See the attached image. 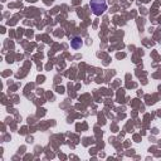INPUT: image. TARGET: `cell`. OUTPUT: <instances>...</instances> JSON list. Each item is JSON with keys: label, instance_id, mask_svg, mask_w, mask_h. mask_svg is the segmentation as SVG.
<instances>
[{"label": "cell", "instance_id": "1", "mask_svg": "<svg viewBox=\"0 0 161 161\" xmlns=\"http://www.w3.org/2000/svg\"><path fill=\"white\" fill-rule=\"evenodd\" d=\"M89 6H91V9H92L94 15H101V14H103L106 11L107 3H106V0H91Z\"/></svg>", "mask_w": 161, "mask_h": 161}, {"label": "cell", "instance_id": "2", "mask_svg": "<svg viewBox=\"0 0 161 161\" xmlns=\"http://www.w3.org/2000/svg\"><path fill=\"white\" fill-rule=\"evenodd\" d=\"M82 44H83V42H82V38H79V36H73L70 40V45L73 49H79L82 47Z\"/></svg>", "mask_w": 161, "mask_h": 161}]
</instances>
